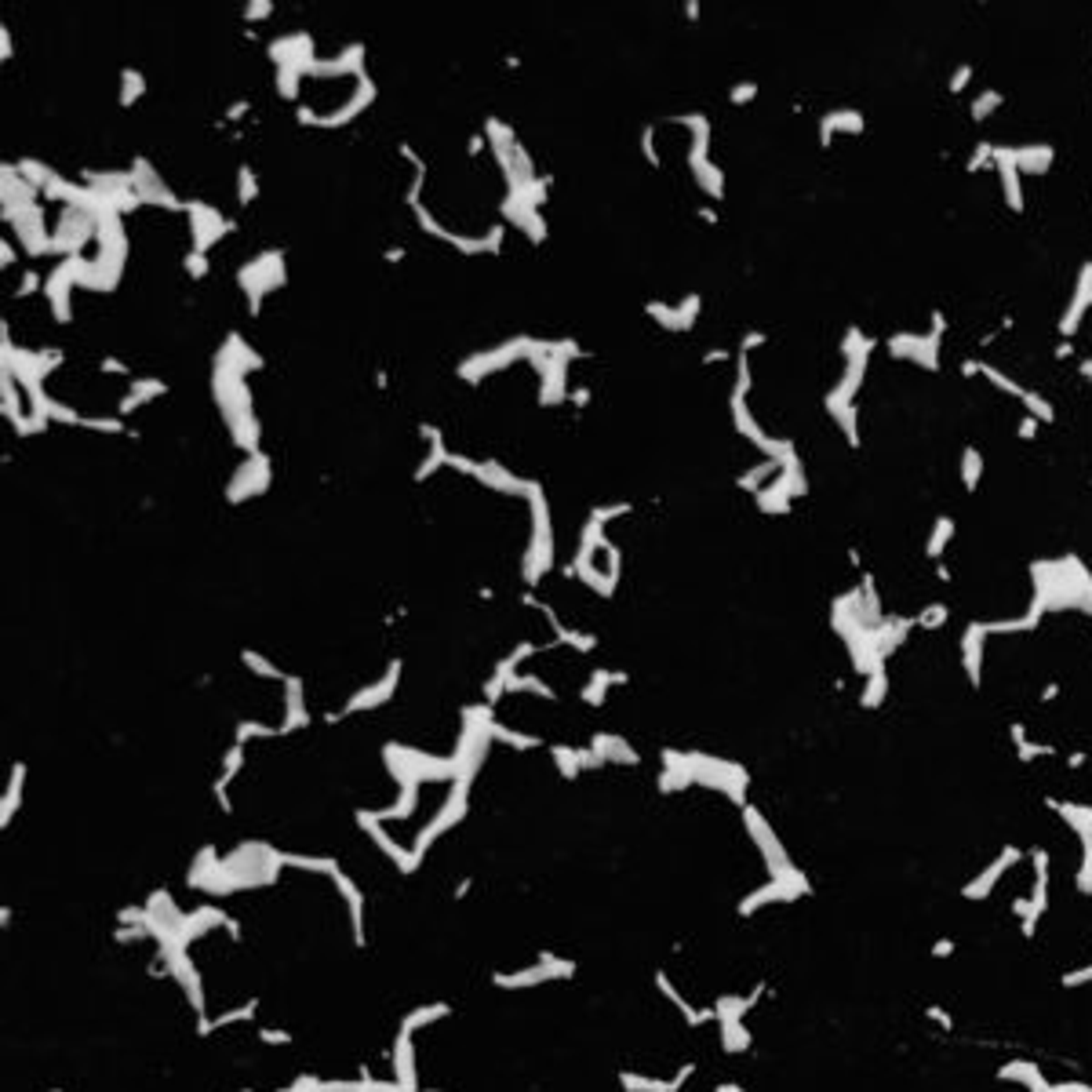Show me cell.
Segmentation results:
<instances>
[{"label":"cell","mask_w":1092,"mask_h":1092,"mask_svg":"<svg viewBox=\"0 0 1092 1092\" xmlns=\"http://www.w3.org/2000/svg\"><path fill=\"white\" fill-rule=\"evenodd\" d=\"M951 536H954V521H951V517H936V528H932V536H929L925 553H929V557H939L943 546L951 543Z\"/></svg>","instance_id":"cell-4"},{"label":"cell","mask_w":1092,"mask_h":1092,"mask_svg":"<svg viewBox=\"0 0 1092 1092\" xmlns=\"http://www.w3.org/2000/svg\"><path fill=\"white\" fill-rule=\"evenodd\" d=\"M1071 353H1074V350H1071V343H1060V346H1056V357H1060V360H1063V357H1071Z\"/></svg>","instance_id":"cell-8"},{"label":"cell","mask_w":1092,"mask_h":1092,"mask_svg":"<svg viewBox=\"0 0 1092 1092\" xmlns=\"http://www.w3.org/2000/svg\"><path fill=\"white\" fill-rule=\"evenodd\" d=\"M998 106H1002V95L994 91V88H983L976 99H973V106H968V113H973V120H987Z\"/></svg>","instance_id":"cell-5"},{"label":"cell","mask_w":1092,"mask_h":1092,"mask_svg":"<svg viewBox=\"0 0 1092 1092\" xmlns=\"http://www.w3.org/2000/svg\"><path fill=\"white\" fill-rule=\"evenodd\" d=\"M973 81V66H958L954 69V77H951V84H946V91L951 95H958V91H965V84Z\"/></svg>","instance_id":"cell-7"},{"label":"cell","mask_w":1092,"mask_h":1092,"mask_svg":"<svg viewBox=\"0 0 1092 1092\" xmlns=\"http://www.w3.org/2000/svg\"><path fill=\"white\" fill-rule=\"evenodd\" d=\"M943 318L936 313V328L932 332H921V335H914V332H900V335H892L889 339V353L892 357H907V360H917L921 368H936V357H939V339H943Z\"/></svg>","instance_id":"cell-1"},{"label":"cell","mask_w":1092,"mask_h":1092,"mask_svg":"<svg viewBox=\"0 0 1092 1092\" xmlns=\"http://www.w3.org/2000/svg\"><path fill=\"white\" fill-rule=\"evenodd\" d=\"M980 474H983V455L976 452V448H965V459H961V481H965V489L973 492L976 484H980Z\"/></svg>","instance_id":"cell-3"},{"label":"cell","mask_w":1092,"mask_h":1092,"mask_svg":"<svg viewBox=\"0 0 1092 1092\" xmlns=\"http://www.w3.org/2000/svg\"><path fill=\"white\" fill-rule=\"evenodd\" d=\"M1088 306H1092V262L1081 266L1078 284H1074V291H1071V306H1067L1063 318H1060V335H1074V328L1081 325V318H1085Z\"/></svg>","instance_id":"cell-2"},{"label":"cell","mask_w":1092,"mask_h":1092,"mask_svg":"<svg viewBox=\"0 0 1092 1092\" xmlns=\"http://www.w3.org/2000/svg\"><path fill=\"white\" fill-rule=\"evenodd\" d=\"M946 619H951V609H946L943 601H932V604H925V609L917 612V619H914V623H917V626H925V630H936V626H939V623H946Z\"/></svg>","instance_id":"cell-6"}]
</instances>
